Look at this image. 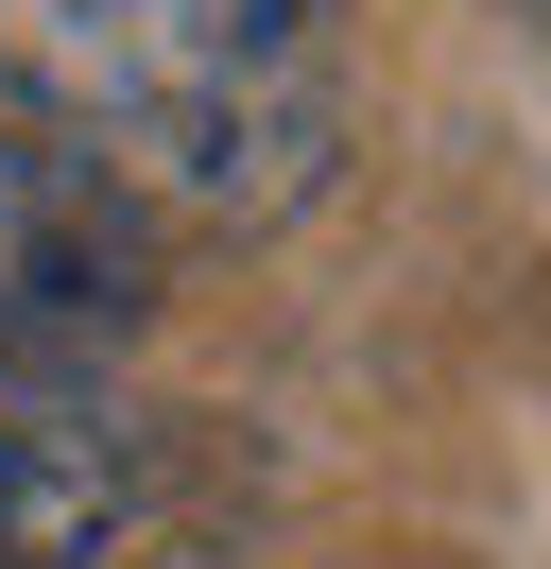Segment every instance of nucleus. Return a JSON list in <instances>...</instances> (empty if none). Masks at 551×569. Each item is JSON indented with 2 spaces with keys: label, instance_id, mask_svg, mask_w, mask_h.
Wrapping results in <instances>:
<instances>
[{
  "label": "nucleus",
  "instance_id": "obj_1",
  "mask_svg": "<svg viewBox=\"0 0 551 569\" xmlns=\"http://www.w3.org/2000/svg\"><path fill=\"white\" fill-rule=\"evenodd\" d=\"M18 52L121 190H172L207 224H276L344 139L328 0H18Z\"/></svg>",
  "mask_w": 551,
  "mask_h": 569
},
{
  "label": "nucleus",
  "instance_id": "obj_2",
  "mask_svg": "<svg viewBox=\"0 0 551 569\" xmlns=\"http://www.w3.org/2000/svg\"><path fill=\"white\" fill-rule=\"evenodd\" d=\"M138 208L87 139H18L0 121V362H87L138 328Z\"/></svg>",
  "mask_w": 551,
  "mask_h": 569
},
{
  "label": "nucleus",
  "instance_id": "obj_3",
  "mask_svg": "<svg viewBox=\"0 0 551 569\" xmlns=\"http://www.w3.org/2000/svg\"><path fill=\"white\" fill-rule=\"evenodd\" d=\"M138 518V449L87 362H0V569H103Z\"/></svg>",
  "mask_w": 551,
  "mask_h": 569
}]
</instances>
